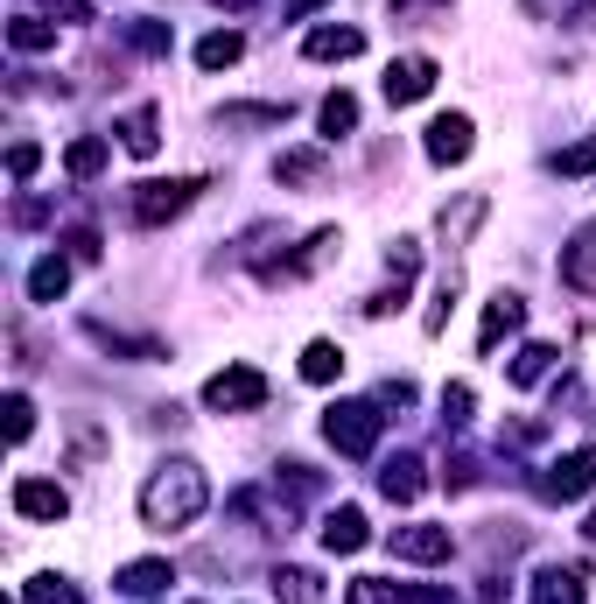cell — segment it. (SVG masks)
<instances>
[{
    "label": "cell",
    "mask_w": 596,
    "mask_h": 604,
    "mask_svg": "<svg viewBox=\"0 0 596 604\" xmlns=\"http://www.w3.org/2000/svg\"><path fill=\"white\" fill-rule=\"evenodd\" d=\"M210 506V478L189 457H176V464H162L155 478L141 485V520L148 527H162V535H176V527H189Z\"/></svg>",
    "instance_id": "obj_1"
},
{
    "label": "cell",
    "mask_w": 596,
    "mask_h": 604,
    "mask_svg": "<svg viewBox=\"0 0 596 604\" xmlns=\"http://www.w3.org/2000/svg\"><path fill=\"white\" fill-rule=\"evenodd\" d=\"M323 436H330L344 457H372V443H379V408H365V401H337L330 414H323Z\"/></svg>",
    "instance_id": "obj_2"
},
{
    "label": "cell",
    "mask_w": 596,
    "mask_h": 604,
    "mask_svg": "<svg viewBox=\"0 0 596 604\" xmlns=\"http://www.w3.org/2000/svg\"><path fill=\"white\" fill-rule=\"evenodd\" d=\"M204 401H210V408H225V414L260 408V401H267V380H260L253 366H232V373H218V380L204 387Z\"/></svg>",
    "instance_id": "obj_3"
},
{
    "label": "cell",
    "mask_w": 596,
    "mask_h": 604,
    "mask_svg": "<svg viewBox=\"0 0 596 604\" xmlns=\"http://www.w3.org/2000/svg\"><path fill=\"white\" fill-rule=\"evenodd\" d=\"M589 485H596V450H568V457L541 478V493L548 499H583Z\"/></svg>",
    "instance_id": "obj_4"
},
{
    "label": "cell",
    "mask_w": 596,
    "mask_h": 604,
    "mask_svg": "<svg viewBox=\"0 0 596 604\" xmlns=\"http://www.w3.org/2000/svg\"><path fill=\"white\" fill-rule=\"evenodd\" d=\"M189 197H197V183H141V197H133V218H141V225H162V218H176Z\"/></svg>",
    "instance_id": "obj_5"
},
{
    "label": "cell",
    "mask_w": 596,
    "mask_h": 604,
    "mask_svg": "<svg viewBox=\"0 0 596 604\" xmlns=\"http://www.w3.org/2000/svg\"><path fill=\"white\" fill-rule=\"evenodd\" d=\"M435 91V64L429 56H400V64L387 71V99L393 106H414V99H429Z\"/></svg>",
    "instance_id": "obj_6"
},
{
    "label": "cell",
    "mask_w": 596,
    "mask_h": 604,
    "mask_svg": "<svg viewBox=\"0 0 596 604\" xmlns=\"http://www.w3.org/2000/svg\"><path fill=\"white\" fill-rule=\"evenodd\" d=\"M14 514H29V520H64L71 499H64V485H50V478H22V485H14Z\"/></svg>",
    "instance_id": "obj_7"
},
{
    "label": "cell",
    "mask_w": 596,
    "mask_h": 604,
    "mask_svg": "<svg viewBox=\"0 0 596 604\" xmlns=\"http://www.w3.org/2000/svg\"><path fill=\"white\" fill-rule=\"evenodd\" d=\"M464 155H470V120H464V112H442V120L429 127V162L449 169V162H464Z\"/></svg>",
    "instance_id": "obj_8"
},
{
    "label": "cell",
    "mask_w": 596,
    "mask_h": 604,
    "mask_svg": "<svg viewBox=\"0 0 596 604\" xmlns=\"http://www.w3.org/2000/svg\"><path fill=\"white\" fill-rule=\"evenodd\" d=\"M449 527H400L393 535V556H408V562H449Z\"/></svg>",
    "instance_id": "obj_9"
},
{
    "label": "cell",
    "mask_w": 596,
    "mask_h": 604,
    "mask_svg": "<svg viewBox=\"0 0 596 604\" xmlns=\"http://www.w3.org/2000/svg\"><path fill=\"white\" fill-rule=\"evenodd\" d=\"M519 324H527V302H519V295H491L485 324H477V352H498V337L519 331Z\"/></svg>",
    "instance_id": "obj_10"
},
{
    "label": "cell",
    "mask_w": 596,
    "mask_h": 604,
    "mask_svg": "<svg viewBox=\"0 0 596 604\" xmlns=\"http://www.w3.org/2000/svg\"><path fill=\"white\" fill-rule=\"evenodd\" d=\"M365 541H372V535H365V514H358V506H337V514L323 520V549H330V556H358Z\"/></svg>",
    "instance_id": "obj_11"
},
{
    "label": "cell",
    "mask_w": 596,
    "mask_h": 604,
    "mask_svg": "<svg viewBox=\"0 0 596 604\" xmlns=\"http://www.w3.org/2000/svg\"><path fill=\"white\" fill-rule=\"evenodd\" d=\"M316 56V64H344V56H358L365 50V35L358 29H310V43H302Z\"/></svg>",
    "instance_id": "obj_12"
},
{
    "label": "cell",
    "mask_w": 596,
    "mask_h": 604,
    "mask_svg": "<svg viewBox=\"0 0 596 604\" xmlns=\"http://www.w3.org/2000/svg\"><path fill=\"white\" fill-rule=\"evenodd\" d=\"M421 485H429V478H421V457H393L387 471H379V493H387V499H400V506H408V499H421Z\"/></svg>",
    "instance_id": "obj_13"
},
{
    "label": "cell",
    "mask_w": 596,
    "mask_h": 604,
    "mask_svg": "<svg viewBox=\"0 0 596 604\" xmlns=\"http://www.w3.org/2000/svg\"><path fill=\"white\" fill-rule=\"evenodd\" d=\"M533 604H583V576L575 570H541L533 576Z\"/></svg>",
    "instance_id": "obj_14"
},
{
    "label": "cell",
    "mask_w": 596,
    "mask_h": 604,
    "mask_svg": "<svg viewBox=\"0 0 596 604\" xmlns=\"http://www.w3.org/2000/svg\"><path fill=\"white\" fill-rule=\"evenodd\" d=\"M120 141H127V155H141V162H148V155L162 148V134H155V112H148V106H141V112H127V120H120Z\"/></svg>",
    "instance_id": "obj_15"
},
{
    "label": "cell",
    "mask_w": 596,
    "mask_h": 604,
    "mask_svg": "<svg viewBox=\"0 0 596 604\" xmlns=\"http://www.w3.org/2000/svg\"><path fill=\"white\" fill-rule=\"evenodd\" d=\"M337 373H344V352L330 345V337H316V345H310V352H302V380H316V387H330V380H337Z\"/></svg>",
    "instance_id": "obj_16"
},
{
    "label": "cell",
    "mask_w": 596,
    "mask_h": 604,
    "mask_svg": "<svg viewBox=\"0 0 596 604\" xmlns=\"http://www.w3.org/2000/svg\"><path fill=\"white\" fill-rule=\"evenodd\" d=\"M162 583H176V570H169V562H133V570L120 576V591H127V597H155Z\"/></svg>",
    "instance_id": "obj_17"
},
{
    "label": "cell",
    "mask_w": 596,
    "mask_h": 604,
    "mask_svg": "<svg viewBox=\"0 0 596 604\" xmlns=\"http://www.w3.org/2000/svg\"><path fill=\"white\" fill-rule=\"evenodd\" d=\"M64 289H71V268H64V260H56V254H50V260H35V274H29V295H35V302H56Z\"/></svg>",
    "instance_id": "obj_18"
},
{
    "label": "cell",
    "mask_w": 596,
    "mask_h": 604,
    "mask_svg": "<svg viewBox=\"0 0 596 604\" xmlns=\"http://www.w3.org/2000/svg\"><path fill=\"white\" fill-rule=\"evenodd\" d=\"M316 120H323V134H330V141H337V134H351V127H358V99H351V91H330Z\"/></svg>",
    "instance_id": "obj_19"
},
{
    "label": "cell",
    "mask_w": 596,
    "mask_h": 604,
    "mask_svg": "<svg viewBox=\"0 0 596 604\" xmlns=\"http://www.w3.org/2000/svg\"><path fill=\"white\" fill-rule=\"evenodd\" d=\"M239 50H246V43H239L232 29H225V35H204V43H197V64H204V71H225V64H239Z\"/></svg>",
    "instance_id": "obj_20"
},
{
    "label": "cell",
    "mask_w": 596,
    "mask_h": 604,
    "mask_svg": "<svg viewBox=\"0 0 596 604\" xmlns=\"http://www.w3.org/2000/svg\"><path fill=\"white\" fill-rule=\"evenodd\" d=\"M274 591H281V604H323V591H316V576H310V570H281V576H274Z\"/></svg>",
    "instance_id": "obj_21"
},
{
    "label": "cell",
    "mask_w": 596,
    "mask_h": 604,
    "mask_svg": "<svg viewBox=\"0 0 596 604\" xmlns=\"http://www.w3.org/2000/svg\"><path fill=\"white\" fill-rule=\"evenodd\" d=\"M548 366H554V352H548V345H527V352L512 358V387H533V380H541Z\"/></svg>",
    "instance_id": "obj_22"
},
{
    "label": "cell",
    "mask_w": 596,
    "mask_h": 604,
    "mask_svg": "<svg viewBox=\"0 0 596 604\" xmlns=\"http://www.w3.org/2000/svg\"><path fill=\"white\" fill-rule=\"evenodd\" d=\"M71 176H99V169H106V141H71Z\"/></svg>",
    "instance_id": "obj_23"
},
{
    "label": "cell",
    "mask_w": 596,
    "mask_h": 604,
    "mask_svg": "<svg viewBox=\"0 0 596 604\" xmlns=\"http://www.w3.org/2000/svg\"><path fill=\"white\" fill-rule=\"evenodd\" d=\"M29 604H78V591H71L64 576H35L29 583Z\"/></svg>",
    "instance_id": "obj_24"
},
{
    "label": "cell",
    "mask_w": 596,
    "mask_h": 604,
    "mask_svg": "<svg viewBox=\"0 0 596 604\" xmlns=\"http://www.w3.org/2000/svg\"><path fill=\"white\" fill-rule=\"evenodd\" d=\"M8 35H14V50H50V43H56V29H50V22H29V14H22Z\"/></svg>",
    "instance_id": "obj_25"
},
{
    "label": "cell",
    "mask_w": 596,
    "mask_h": 604,
    "mask_svg": "<svg viewBox=\"0 0 596 604\" xmlns=\"http://www.w3.org/2000/svg\"><path fill=\"white\" fill-rule=\"evenodd\" d=\"M323 169V155H310V148H295V155H281V183H310Z\"/></svg>",
    "instance_id": "obj_26"
},
{
    "label": "cell",
    "mask_w": 596,
    "mask_h": 604,
    "mask_svg": "<svg viewBox=\"0 0 596 604\" xmlns=\"http://www.w3.org/2000/svg\"><path fill=\"white\" fill-rule=\"evenodd\" d=\"M29 429H35V408L22 401V393H8V436H14V443H29Z\"/></svg>",
    "instance_id": "obj_27"
},
{
    "label": "cell",
    "mask_w": 596,
    "mask_h": 604,
    "mask_svg": "<svg viewBox=\"0 0 596 604\" xmlns=\"http://www.w3.org/2000/svg\"><path fill=\"white\" fill-rule=\"evenodd\" d=\"M554 169H562V176H583V169H596V141H583V148H568V155L554 162Z\"/></svg>",
    "instance_id": "obj_28"
},
{
    "label": "cell",
    "mask_w": 596,
    "mask_h": 604,
    "mask_svg": "<svg viewBox=\"0 0 596 604\" xmlns=\"http://www.w3.org/2000/svg\"><path fill=\"white\" fill-rule=\"evenodd\" d=\"M35 162H43V148H35V141H14V155H8L14 176H35Z\"/></svg>",
    "instance_id": "obj_29"
},
{
    "label": "cell",
    "mask_w": 596,
    "mask_h": 604,
    "mask_svg": "<svg viewBox=\"0 0 596 604\" xmlns=\"http://www.w3.org/2000/svg\"><path fill=\"white\" fill-rule=\"evenodd\" d=\"M442 414H449V422H470V387H449V393H442Z\"/></svg>",
    "instance_id": "obj_30"
},
{
    "label": "cell",
    "mask_w": 596,
    "mask_h": 604,
    "mask_svg": "<svg viewBox=\"0 0 596 604\" xmlns=\"http://www.w3.org/2000/svg\"><path fill=\"white\" fill-rule=\"evenodd\" d=\"M133 43H141L148 56H162V50H169V29H155V22H141V29H133Z\"/></svg>",
    "instance_id": "obj_31"
},
{
    "label": "cell",
    "mask_w": 596,
    "mask_h": 604,
    "mask_svg": "<svg viewBox=\"0 0 596 604\" xmlns=\"http://www.w3.org/2000/svg\"><path fill=\"white\" fill-rule=\"evenodd\" d=\"M56 14H64V22H85V14H91V0H56Z\"/></svg>",
    "instance_id": "obj_32"
},
{
    "label": "cell",
    "mask_w": 596,
    "mask_h": 604,
    "mask_svg": "<svg viewBox=\"0 0 596 604\" xmlns=\"http://www.w3.org/2000/svg\"><path fill=\"white\" fill-rule=\"evenodd\" d=\"M288 8H295V14H310V8H323V0H288Z\"/></svg>",
    "instance_id": "obj_33"
},
{
    "label": "cell",
    "mask_w": 596,
    "mask_h": 604,
    "mask_svg": "<svg viewBox=\"0 0 596 604\" xmlns=\"http://www.w3.org/2000/svg\"><path fill=\"white\" fill-rule=\"evenodd\" d=\"M589 541H596V514H589Z\"/></svg>",
    "instance_id": "obj_34"
}]
</instances>
